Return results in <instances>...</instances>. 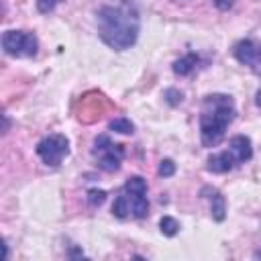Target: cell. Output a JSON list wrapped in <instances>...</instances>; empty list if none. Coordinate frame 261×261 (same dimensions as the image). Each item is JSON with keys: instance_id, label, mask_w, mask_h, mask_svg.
<instances>
[{"instance_id": "ffe728a7", "label": "cell", "mask_w": 261, "mask_h": 261, "mask_svg": "<svg viewBox=\"0 0 261 261\" xmlns=\"http://www.w3.org/2000/svg\"><path fill=\"white\" fill-rule=\"evenodd\" d=\"M214 4H216V8L226 10V8H230V6H232V0H216Z\"/></svg>"}, {"instance_id": "52a82bcc", "label": "cell", "mask_w": 261, "mask_h": 261, "mask_svg": "<svg viewBox=\"0 0 261 261\" xmlns=\"http://www.w3.org/2000/svg\"><path fill=\"white\" fill-rule=\"evenodd\" d=\"M237 163H239V161L234 159L232 151L228 149V151H220V153L210 155L208 161H206V169L212 171V173H226V171H230Z\"/></svg>"}, {"instance_id": "7c38bea8", "label": "cell", "mask_w": 261, "mask_h": 261, "mask_svg": "<svg viewBox=\"0 0 261 261\" xmlns=\"http://www.w3.org/2000/svg\"><path fill=\"white\" fill-rule=\"evenodd\" d=\"M124 192L128 196H147V181L141 175H133L124 184Z\"/></svg>"}, {"instance_id": "7a4b0ae2", "label": "cell", "mask_w": 261, "mask_h": 261, "mask_svg": "<svg viewBox=\"0 0 261 261\" xmlns=\"http://www.w3.org/2000/svg\"><path fill=\"white\" fill-rule=\"evenodd\" d=\"M237 108L228 94H208L200 112V139L204 147H216L226 133V126L234 120Z\"/></svg>"}, {"instance_id": "ac0fdd59", "label": "cell", "mask_w": 261, "mask_h": 261, "mask_svg": "<svg viewBox=\"0 0 261 261\" xmlns=\"http://www.w3.org/2000/svg\"><path fill=\"white\" fill-rule=\"evenodd\" d=\"M157 173H159L161 177H171V175L175 173V163H173L171 159H161Z\"/></svg>"}, {"instance_id": "ba28073f", "label": "cell", "mask_w": 261, "mask_h": 261, "mask_svg": "<svg viewBox=\"0 0 261 261\" xmlns=\"http://www.w3.org/2000/svg\"><path fill=\"white\" fill-rule=\"evenodd\" d=\"M228 149L232 151V155H234V159H237L239 163H245V161H249V159L253 157V145H251V139L245 137V135H237V137H232L230 143H228Z\"/></svg>"}, {"instance_id": "5b68a950", "label": "cell", "mask_w": 261, "mask_h": 261, "mask_svg": "<svg viewBox=\"0 0 261 261\" xmlns=\"http://www.w3.org/2000/svg\"><path fill=\"white\" fill-rule=\"evenodd\" d=\"M94 155L98 157V167L102 171L114 173V171L120 169V163H122V157H124V149L118 143H110L108 147H104L102 151H98Z\"/></svg>"}, {"instance_id": "5bb4252c", "label": "cell", "mask_w": 261, "mask_h": 261, "mask_svg": "<svg viewBox=\"0 0 261 261\" xmlns=\"http://www.w3.org/2000/svg\"><path fill=\"white\" fill-rule=\"evenodd\" d=\"M159 230H161V234H165V237H175V234L179 232V222H177L173 216L165 214V216L159 218Z\"/></svg>"}, {"instance_id": "9c48e42d", "label": "cell", "mask_w": 261, "mask_h": 261, "mask_svg": "<svg viewBox=\"0 0 261 261\" xmlns=\"http://www.w3.org/2000/svg\"><path fill=\"white\" fill-rule=\"evenodd\" d=\"M198 61H200V59H198V55H196V53H188V55H184V57L175 59V61H173V65H171V69H173V73H175V75L184 77V75H190V73L196 69Z\"/></svg>"}, {"instance_id": "8fae6325", "label": "cell", "mask_w": 261, "mask_h": 261, "mask_svg": "<svg viewBox=\"0 0 261 261\" xmlns=\"http://www.w3.org/2000/svg\"><path fill=\"white\" fill-rule=\"evenodd\" d=\"M128 204H130V214L135 218H145L149 214V200L147 196H128Z\"/></svg>"}, {"instance_id": "44dd1931", "label": "cell", "mask_w": 261, "mask_h": 261, "mask_svg": "<svg viewBox=\"0 0 261 261\" xmlns=\"http://www.w3.org/2000/svg\"><path fill=\"white\" fill-rule=\"evenodd\" d=\"M255 104H257V106L261 108V90H259V92L255 94Z\"/></svg>"}, {"instance_id": "277c9868", "label": "cell", "mask_w": 261, "mask_h": 261, "mask_svg": "<svg viewBox=\"0 0 261 261\" xmlns=\"http://www.w3.org/2000/svg\"><path fill=\"white\" fill-rule=\"evenodd\" d=\"M37 155L51 167H57L65 155H69V141L65 135H49L41 139L35 147Z\"/></svg>"}, {"instance_id": "8992f818", "label": "cell", "mask_w": 261, "mask_h": 261, "mask_svg": "<svg viewBox=\"0 0 261 261\" xmlns=\"http://www.w3.org/2000/svg\"><path fill=\"white\" fill-rule=\"evenodd\" d=\"M234 57L239 63L257 69L261 65V45L253 43L251 39H243L234 45Z\"/></svg>"}, {"instance_id": "d6986e66", "label": "cell", "mask_w": 261, "mask_h": 261, "mask_svg": "<svg viewBox=\"0 0 261 261\" xmlns=\"http://www.w3.org/2000/svg\"><path fill=\"white\" fill-rule=\"evenodd\" d=\"M59 2H63V0H37V10L43 12V14H49V12L55 10V6Z\"/></svg>"}, {"instance_id": "3957f363", "label": "cell", "mask_w": 261, "mask_h": 261, "mask_svg": "<svg viewBox=\"0 0 261 261\" xmlns=\"http://www.w3.org/2000/svg\"><path fill=\"white\" fill-rule=\"evenodd\" d=\"M2 49L12 57H33L37 55L39 41L29 31H6L2 35Z\"/></svg>"}, {"instance_id": "e0dca14e", "label": "cell", "mask_w": 261, "mask_h": 261, "mask_svg": "<svg viewBox=\"0 0 261 261\" xmlns=\"http://www.w3.org/2000/svg\"><path fill=\"white\" fill-rule=\"evenodd\" d=\"M163 98H165V102H167L169 106H177V104H181L184 94H181L179 90H175V88H167L165 94H163Z\"/></svg>"}, {"instance_id": "6da1fadb", "label": "cell", "mask_w": 261, "mask_h": 261, "mask_svg": "<svg viewBox=\"0 0 261 261\" xmlns=\"http://www.w3.org/2000/svg\"><path fill=\"white\" fill-rule=\"evenodd\" d=\"M139 10L130 0L106 4L98 10V35L114 51L130 49L139 37Z\"/></svg>"}, {"instance_id": "9a60e30c", "label": "cell", "mask_w": 261, "mask_h": 261, "mask_svg": "<svg viewBox=\"0 0 261 261\" xmlns=\"http://www.w3.org/2000/svg\"><path fill=\"white\" fill-rule=\"evenodd\" d=\"M128 212H130V204H128V198L122 194V196H116L114 198V204H112V214L116 216V218H126L128 216Z\"/></svg>"}, {"instance_id": "2e32d148", "label": "cell", "mask_w": 261, "mask_h": 261, "mask_svg": "<svg viewBox=\"0 0 261 261\" xmlns=\"http://www.w3.org/2000/svg\"><path fill=\"white\" fill-rule=\"evenodd\" d=\"M104 202H106V192H104V190H98V188L88 190V204H90L92 208H98V206H102Z\"/></svg>"}, {"instance_id": "4fadbf2b", "label": "cell", "mask_w": 261, "mask_h": 261, "mask_svg": "<svg viewBox=\"0 0 261 261\" xmlns=\"http://www.w3.org/2000/svg\"><path fill=\"white\" fill-rule=\"evenodd\" d=\"M108 128L114 130V133H120V135H133V133H135V124H133L128 118H124V116L112 118V120L108 122Z\"/></svg>"}, {"instance_id": "30bf717a", "label": "cell", "mask_w": 261, "mask_h": 261, "mask_svg": "<svg viewBox=\"0 0 261 261\" xmlns=\"http://www.w3.org/2000/svg\"><path fill=\"white\" fill-rule=\"evenodd\" d=\"M208 198H210V214H212V218L216 222H222L226 218V200H224V196L218 190H212Z\"/></svg>"}]
</instances>
